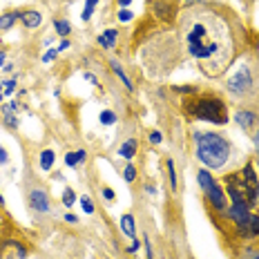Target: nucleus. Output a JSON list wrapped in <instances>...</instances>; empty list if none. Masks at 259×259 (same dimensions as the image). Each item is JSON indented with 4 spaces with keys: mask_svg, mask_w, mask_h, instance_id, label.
Here are the masks:
<instances>
[{
    "mask_svg": "<svg viewBox=\"0 0 259 259\" xmlns=\"http://www.w3.org/2000/svg\"><path fill=\"white\" fill-rule=\"evenodd\" d=\"M168 174H170V185L172 188H177V174H174V163H172V159H168Z\"/></svg>",
    "mask_w": 259,
    "mask_h": 259,
    "instance_id": "22",
    "label": "nucleus"
},
{
    "mask_svg": "<svg viewBox=\"0 0 259 259\" xmlns=\"http://www.w3.org/2000/svg\"><path fill=\"white\" fill-rule=\"evenodd\" d=\"M123 179H125L127 183H132V181L137 179V168H134V165H125V170H123Z\"/></svg>",
    "mask_w": 259,
    "mask_h": 259,
    "instance_id": "21",
    "label": "nucleus"
},
{
    "mask_svg": "<svg viewBox=\"0 0 259 259\" xmlns=\"http://www.w3.org/2000/svg\"><path fill=\"white\" fill-rule=\"evenodd\" d=\"M255 143H257V152H259V132L255 134Z\"/></svg>",
    "mask_w": 259,
    "mask_h": 259,
    "instance_id": "38",
    "label": "nucleus"
},
{
    "mask_svg": "<svg viewBox=\"0 0 259 259\" xmlns=\"http://www.w3.org/2000/svg\"><path fill=\"white\" fill-rule=\"evenodd\" d=\"M29 204L36 212H47L49 210V199H47V192L45 190H32L29 195Z\"/></svg>",
    "mask_w": 259,
    "mask_h": 259,
    "instance_id": "7",
    "label": "nucleus"
},
{
    "mask_svg": "<svg viewBox=\"0 0 259 259\" xmlns=\"http://www.w3.org/2000/svg\"><path fill=\"white\" fill-rule=\"evenodd\" d=\"M76 157H79V163L85 161V152H83V150H79V152H76Z\"/></svg>",
    "mask_w": 259,
    "mask_h": 259,
    "instance_id": "36",
    "label": "nucleus"
},
{
    "mask_svg": "<svg viewBox=\"0 0 259 259\" xmlns=\"http://www.w3.org/2000/svg\"><path fill=\"white\" fill-rule=\"evenodd\" d=\"M228 195L232 199V206H243L250 208L252 204H257L259 199V179L255 174L252 165H246L239 174H232L226 179Z\"/></svg>",
    "mask_w": 259,
    "mask_h": 259,
    "instance_id": "2",
    "label": "nucleus"
},
{
    "mask_svg": "<svg viewBox=\"0 0 259 259\" xmlns=\"http://www.w3.org/2000/svg\"><path fill=\"white\" fill-rule=\"evenodd\" d=\"M101 123L103 125H112V123H116V114L112 110H103L101 112Z\"/></svg>",
    "mask_w": 259,
    "mask_h": 259,
    "instance_id": "18",
    "label": "nucleus"
},
{
    "mask_svg": "<svg viewBox=\"0 0 259 259\" xmlns=\"http://www.w3.org/2000/svg\"><path fill=\"white\" fill-rule=\"evenodd\" d=\"M197 141V157L204 165H208L212 170L224 168L230 159V143L219 134H195Z\"/></svg>",
    "mask_w": 259,
    "mask_h": 259,
    "instance_id": "3",
    "label": "nucleus"
},
{
    "mask_svg": "<svg viewBox=\"0 0 259 259\" xmlns=\"http://www.w3.org/2000/svg\"><path fill=\"white\" fill-rule=\"evenodd\" d=\"M185 110L192 114V116L201 118V121L219 123V125H224L228 121L226 103L219 101V98H195V101L185 103Z\"/></svg>",
    "mask_w": 259,
    "mask_h": 259,
    "instance_id": "4",
    "label": "nucleus"
},
{
    "mask_svg": "<svg viewBox=\"0 0 259 259\" xmlns=\"http://www.w3.org/2000/svg\"><path fill=\"white\" fill-rule=\"evenodd\" d=\"M20 18H23L25 27H29V29L38 27V25L43 23V16H40V12H34V9H29V12H23V14H20Z\"/></svg>",
    "mask_w": 259,
    "mask_h": 259,
    "instance_id": "10",
    "label": "nucleus"
},
{
    "mask_svg": "<svg viewBox=\"0 0 259 259\" xmlns=\"http://www.w3.org/2000/svg\"><path fill=\"white\" fill-rule=\"evenodd\" d=\"M63 204L67 206V208L76 204V195H74V190H72V188H65V192H63Z\"/></svg>",
    "mask_w": 259,
    "mask_h": 259,
    "instance_id": "19",
    "label": "nucleus"
},
{
    "mask_svg": "<svg viewBox=\"0 0 259 259\" xmlns=\"http://www.w3.org/2000/svg\"><path fill=\"white\" fill-rule=\"evenodd\" d=\"M143 246H146V252H148V259H154L152 257V246H150V241L146 239V241H143Z\"/></svg>",
    "mask_w": 259,
    "mask_h": 259,
    "instance_id": "31",
    "label": "nucleus"
},
{
    "mask_svg": "<svg viewBox=\"0 0 259 259\" xmlns=\"http://www.w3.org/2000/svg\"><path fill=\"white\" fill-rule=\"evenodd\" d=\"M112 70H114V72H116V76H118V79H121V81H123V85H125V87H127V90H130V92H132V90H134L132 81H130V79H127V76H125V72H123V70H121V65H118V63H116V60H112Z\"/></svg>",
    "mask_w": 259,
    "mask_h": 259,
    "instance_id": "16",
    "label": "nucleus"
},
{
    "mask_svg": "<svg viewBox=\"0 0 259 259\" xmlns=\"http://www.w3.org/2000/svg\"><path fill=\"white\" fill-rule=\"evenodd\" d=\"M197 181H199L201 190L206 192V197L210 199V204L215 206V208H226V197H224V190L219 188V183H217L215 179L210 177L208 170H199V174H197Z\"/></svg>",
    "mask_w": 259,
    "mask_h": 259,
    "instance_id": "5",
    "label": "nucleus"
},
{
    "mask_svg": "<svg viewBox=\"0 0 259 259\" xmlns=\"http://www.w3.org/2000/svg\"><path fill=\"white\" fill-rule=\"evenodd\" d=\"M118 20H121V23L132 20V12H130V9H121V12H118Z\"/></svg>",
    "mask_w": 259,
    "mask_h": 259,
    "instance_id": "26",
    "label": "nucleus"
},
{
    "mask_svg": "<svg viewBox=\"0 0 259 259\" xmlns=\"http://www.w3.org/2000/svg\"><path fill=\"white\" fill-rule=\"evenodd\" d=\"M5 163H7V152L0 148V165H5Z\"/></svg>",
    "mask_w": 259,
    "mask_h": 259,
    "instance_id": "33",
    "label": "nucleus"
},
{
    "mask_svg": "<svg viewBox=\"0 0 259 259\" xmlns=\"http://www.w3.org/2000/svg\"><path fill=\"white\" fill-rule=\"evenodd\" d=\"M54 29H56V34H58V36H67L72 32V27H70V23H67V20H56Z\"/></svg>",
    "mask_w": 259,
    "mask_h": 259,
    "instance_id": "17",
    "label": "nucleus"
},
{
    "mask_svg": "<svg viewBox=\"0 0 259 259\" xmlns=\"http://www.w3.org/2000/svg\"><path fill=\"white\" fill-rule=\"evenodd\" d=\"M51 165H54V150H43V154H40V168L47 172V170H51Z\"/></svg>",
    "mask_w": 259,
    "mask_h": 259,
    "instance_id": "14",
    "label": "nucleus"
},
{
    "mask_svg": "<svg viewBox=\"0 0 259 259\" xmlns=\"http://www.w3.org/2000/svg\"><path fill=\"white\" fill-rule=\"evenodd\" d=\"M0 101H3V94H0Z\"/></svg>",
    "mask_w": 259,
    "mask_h": 259,
    "instance_id": "40",
    "label": "nucleus"
},
{
    "mask_svg": "<svg viewBox=\"0 0 259 259\" xmlns=\"http://www.w3.org/2000/svg\"><path fill=\"white\" fill-rule=\"evenodd\" d=\"M255 259H259V257H255Z\"/></svg>",
    "mask_w": 259,
    "mask_h": 259,
    "instance_id": "41",
    "label": "nucleus"
},
{
    "mask_svg": "<svg viewBox=\"0 0 259 259\" xmlns=\"http://www.w3.org/2000/svg\"><path fill=\"white\" fill-rule=\"evenodd\" d=\"M235 121L239 123V125L243 127V130H250V127H255V112H248V110H239L235 114Z\"/></svg>",
    "mask_w": 259,
    "mask_h": 259,
    "instance_id": "8",
    "label": "nucleus"
},
{
    "mask_svg": "<svg viewBox=\"0 0 259 259\" xmlns=\"http://www.w3.org/2000/svg\"><path fill=\"white\" fill-rule=\"evenodd\" d=\"M121 228H123V232H125L130 239L137 237V228H134V217L132 215H123L121 217Z\"/></svg>",
    "mask_w": 259,
    "mask_h": 259,
    "instance_id": "11",
    "label": "nucleus"
},
{
    "mask_svg": "<svg viewBox=\"0 0 259 259\" xmlns=\"http://www.w3.org/2000/svg\"><path fill=\"white\" fill-rule=\"evenodd\" d=\"M0 65H5V54L0 51Z\"/></svg>",
    "mask_w": 259,
    "mask_h": 259,
    "instance_id": "39",
    "label": "nucleus"
},
{
    "mask_svg": "<svg viewBox=\"0 0 259 259\" xmlns=\"http://www.w3.org/2000/svg\"><path fill=\"white\" fill-rule=\"evenodd\" d=\"M181 34H183L188 54L197 60V65L208 79H217L219 74H224L232 60L235 43H232L230 27L219 14L204 5L190 7L183 14Z\"/></svg>",
    "mask_w": 259,
    "mask_h": 259,
    "instance_id": "1",
    "label": "nucleus"
},
{
    "mask_svg": "<svg viewBox=\"0 0 259 259\" xmlns=\"http://www.w3.org/2000/svg\"><path fill=\"white\" fill-rule=\"evenodd\" d=\"M226 87H228V92H232V94H235V96L246 94V92L252 87V76H250V70H248L246 65H241L239 70H237L235 74H232L230 79L226 81Z\"/></svg>",
    "mask_w": 259,
    "mask_h": 259,
    "instance_id": "6",
    "label": "nucleus"
},
{
    "mask_svg": "<svg viewBox=\"0 0 259 259\" xmlns=\"http://www.w3.org/2000/svg\"><path fill=\"white\" fill-rule=\"evenodd\" d=\"M81 206H83V210H85L87 215H92V212H94V204H92L90 197H81Z\"/></svg>",
    "mask_w": 259,
    "mask_h": 259,
    "instance_id": "23",
    "label": "nucleus"
},
{
    "mask_svg": "<svg viewBox=\"0 0 259 259\" xmlns=\"http://www.w3.org/2000/svg\"><path fill=\"white\" fill-rule=\"evenodd\" d=\"M118 5H121V9H127L132 5V0H118Z\"/></svg>",
    "mask_w": 259,
    "mask_h": 259,
    "instance_id": "34",
    "label": "nucleus"
},
{
    "mask_svg": "<svg viewBox=\"0 0 259 259\" xmlns=\"http://www.w3.org/2000/svg\"><path fill=\"white\" fill-rule=\"evenodd\" d=\"M20 18V14H16V12H9V14H3L0 16V29H9L14 23Z\"/></svg>",
    "mask_w": 259,
    "mask_h": 259,
    "instance_id": "15",
    "label": "nucleus"
},
{
    "mask_svg": "<svg viewBox=\"0 0 259 259\" xmlns=\"http://www.w3.org/2000/svg\"><path fill=\"white\" fill-rule=\"evenodd\" d=\"M56 56H58V49H49V51H47V54H45V56H43V60H45V63H51V60H54V58H56Z\"/></svg>",
    "mask_w": 259,
    "mask_h": 259,
    "instance_id": "27",
    "label": "nucleus"
},
{
    "mask_svg": "<svg viewBox=\"0 0 259 259\" xmlns=\"http://www.w3.org/2000/svg\"><path fill=\"white\" fill-rule=\"evenodd\" d=\"M116 38H118V32H116V29H105V32L98 36L96 40H98V45H101V47L110 49V47H114V45H116Z\"/></svg>",
    "mask_w": 259,
    "mask_h": 259,
    "instance_id": "9",
    "label": "nucleus"
},
{
    "mask_svg": "<svg viewBox=\"0 0 259 259\" xmlns=\"http://www.w3.org/2000/svg\"><path fill=\"white\" fill-rule=\"evenodd\" d=\"M14 87H16V81H7V83H5V96H7V94H12V92H14Z\"/></svg>",
    "mask_w": 259,
    "mask_h": 259,
    "instance_id": "28",
    "label": "nucleus"
},
{
    "mask_svg": "<svg viewBox=\"0 0 259 259\" xmlns=\"http://www.w3.org/2000/svg\"><path fill=\"white\" fill-rule=\"evenodd\" d=\"M137 146L139 143L134 141V139H130V141H125L121 148H118V154H121L123 159H132L134 154H137Z\"/></svg>",
    "mask_w": 259,
    "mask_h": 259,
    "instance_id": "12",
    "label": "nucleus"
},
{
    "mask_svg": "<svg viewBox=\"0 0 259 259\" xmlns=\"http://www.w3.org/2000/svg\"><path fill=\"white\" fill-rule=\"evenodd\" d=\"M248 232H252V235H259V217H250V224H248Z\"/></svg>",
    "mask_w": 259,
    "mask_h": 259,
    "instance_id": "24",
    "label": "nucleus"
},
{
    "mask_svg": "<svg viewBox=\"0 0 259 259\" xmlns=\"http://www.w3.org/2000/svg\"><path fill=\"white\" fill-rule=\"evenodd\" d=\"M65 221H67V224H76V221H79V217H76V215H65Z\"/></svg>",
    "mask_w": 259,
    "mask_h": 259,
    "instance_id": "32",
    "label": "nucleus"
},
{
    "mask_svg": "<svg viewBox=\"0 0 259 259\" xmlns=\"http://www.w3.org/2000/svg\"><path fill=\"white\" fill-rule=\"evenodd\" d=\"M65 163L70 165V168H76V165H79V157H76V152H67L65 154Z\"/></svg>",
    "mask_w": 259,
    "mask_h": 259,
    "instance_id": "25",
    "label": "nucleus"
},
{
    "mask_svg": "<svg viewBox=\"0 0 259 259\" xmlns=\"http://www.w3.org/2000/svg\"><path fill=\"white\" fill-rule=\"evenodd\" d=\"M96 3H98V0H87V3H85V9H83V20H90L92 18V12H94Z\"/></svg>",
    "mask_w": 259,
    "mask_h": 259,
    "instance_id": "20",
    "label": "nucleus"
},
{
    "mask_svg": "<svg viewBox=\"0 0 259 259\" xmlns=\"http://www.w3.org/2000/svg\"><path fill=\"white\" fill-rule=\"evenodd\" d=\"M103 197H105L107 201H114V199H116V195H114V190H110V188H105V190H103Z\"/></svg>",
    "mask_w": 259,
    "mask_h": 259,
    "instance_id": "30",
    "label": "nucleus"
},
{
    "mask_svg": "<svg viewBox=\"0 0 259 259\" xmlns=\"http://www.w3.org/2000/svg\"><path fill=\"white\" fill-rule=\"evenodd\" d=\"M150 141H152L154 146H159V143H161V132H152L150 134Z\"/></svg>",
    "mask_w": 259,
    "mask_h": 259,
    "instance_id": "29",
    "label": "nucleus"
},
{
    "mask_svg": "<svg viewBox=\"0 0 259 259\" xmlns=\"http://www.w3.org/2000/svg\"><path fill=\"white\" fill-rule=\"evenodd\" d=\"M137 250H139V241L134 239V241H132V246H130V252H137Z\"/></svg>",
    "mask_w": 259,
    "mask_h": 259,
    "instance_id": "35",
    "label": "nucleus"
},
{
    "mask_svg": "<svg viewBox=\"0 0 259 259\" xmlns=\"http://www.w3.org/2000/svg\"><path fill=\"white\" fill-rule=\"evenodd\" d=\"M67 47H70V40H63V43L58 45V51H60V49H67Z\"/></svg>",
    "mask_w": 259,
    "mask_h": 259,
    "instance_id": "37",
    "label": "nucleus"
},
{
    "mask_svg": "<svg viewBox=\"0 0 259 259\" xmlns=\"http://www.w3.org/2000/svg\"><path fill=\"white\" fill-rule=\"evenodd\" d=\"M14 110H18V103H12L9 107H3V116H5V121H7L9 125L16 127L18 121H16V116H14Z\"/></svg>",
    "mask_w": 259,
    "mask_h": 259,
    "instance_id": "13",
    "label": "nucleus"
}]
</instances>
